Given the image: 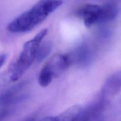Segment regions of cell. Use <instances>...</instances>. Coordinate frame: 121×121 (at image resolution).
<instances>
[{"mask_svg":"<svg viewBox=\"0 0 121 121\" xmlns=\"http://www.w3.org/2000/svg\"><path fill=\"white\" fill-rule=\"evenodd\" d=\"M63 2L62 0H39L30 9L9 22L7 27V30L14 33L31 30L59 8Z\"/></svg>","mask_w":121,"mask_h":121,"instance_id":"obj_1","label":"cell"},{"mask_svg":"<svg viewBox=\"0 0 121 121\" xmlns=\"http://www.w3.org/2000/svg\"><path fill=\"white\" fill-rule=\"evenodd\" d=\"M47 32V28L43 29L33 39L25 43L18 57L7 69L11 74L12 82L19 80L35 61L38 48Z\"/></svg>","mask_w":121,"mask_h":121,"instance_id":"obj_2","label":"cell"},{"mask_svg":"<svg viewBox=\"0 0 121 121\" xmlns=\"http://www.w3.org/2000/svg\"><path fill=\"white\" fill-rule=\"evenodd\" d=\"M70 66L67 54H56L50 58L41 69L39 76V83L42 87H47L56 78H59Z\"/></svg>","mask_w":121,"mask_h":121,"instance_id":"obj_3","label":"cell"},{"mask_svg":"<svg viewBox=\"0 0 121 121\" xmlns=\"http://www.w3.org/2000/svg\"><path fill=\"white\" fill-rule=\"evenodd\" d=\"M109 104V101L100 95L84 108L78 115L75 121H98Z\"/></svg>","mask_w":121,"mask_h":121,"instance_id":"obj_4","label":"cell"},{"mask_svg":"<svg viewBox=\"0 0 121 121\" xmlns=\"http://www.w3.org/2000/svg\"><path fill=\"white\" fill-rule=\"evenodd\" d=\"M71 65L85 67L91 65L96 56V51L93 46L83 44L73 52L67 54Z\"/></svg>","mask_w":121,"mask_h":121,"instance_id":"obj_5","label":"cell"},{"mask_svg":"<svg viewBox=\"0 0 121 121\" xmlns=\"http://www.w3.org/2000/svg\"><path fill=\"white\" fill-rule=\"evenodd\" d=\"M76 14L83 21L85 26L89 28L98 24L101 14V5L91 4L84 5L78 9Z\"/></svg>","mask_w":121,"mask_h":121,"instance_id":"obj_6","label":"cell"},{"mask_svg":"<svg viewBox=\"0 0 121 121\" xmlns=\"http://www.w3.org/2000/svg\"><path fill=\"white\" fill-rule=\"evenodd\" d=\"M26 84L24 82L0 88V104L12 106L21 99L20 93Z\"/></svg>","mask_w":121,"mask_h":121,"instance_id":"obj_7","label":"cell"},{"mask_svg":"<svg viewBox=\"0 0 121 121\" xmlns=\"http://www.w3.org/2000/svg\"><path fill=\"white\" fill-rule=\"evenodd\" d=\"M121 89V71L116 72L108 78L104 83L100 95L106 100L114 97Z\"/></svg>","mask_w":121,"mask_h":121,"instance_id":"obj_8","label":"cell"},{"mask_svg":"<svg viewBox=\"0 0 121 121\" xmlns=\"http://www.w3.org/2000/svg\"><path fill=\"white\" fill-rule=\"evenodd\" d=\"M82 108L80 105H73L57 115L41 118V121H75Z\"/></svg>","mask_w":121,"mask_h":121,"instance_id":"obj_9","label":"cell"},{"mask_svg":"<svg viewBox=\"0 0 121 121\" xmlns=\"http://www.w3.org/2000/svg\"><path fill=\"white\" fill-rule=\"evenodd\" d=\"M119 9L117 4L107 3L101 5V14L98 24L109 23L117 18Z\"/></svg>","mask_w":121,"mask_h":121,"instance_id":"obj_10","label":"cell"},{"mask_svg":"<svg viewBox=\"0 0 121 121\" xmlns=\"http://www.w3.org/2000/svg\"><path fill=\"white\" fill-rule=\"evenodd\" d=\"M53 45L51 41H42L37 51L35 61L40 63L43 61L50 54Z\"/></svg>","mask_w":121,"mask_h":121,"instance_id":"obj_11","label":"cell"},{"mask_svg":"<svg viewBox=\"0 0 121 121\" xmlns=\"http://www.w3.org/2000/svg\"><path fill=\"white\" fill-rule=\"evenodd\" d=\"M11 106L0 104V121H3L9 114Z\"/></svg>","mask_w":121,"mask_h":121,"instance_id":"obj_12","label":"cell"},{"mask_svg":"<svg viewBox=\"0 0 121 121\" xmlns=\"http://www.w3.org/2000/svg\"><path fill=\"white\" fill-rule=\"evenodd\" d=\"M7 60V55L5 54H0V68L3 66Z\"/></svg>","mask_w":121,"mask_h":121,"instance_id":"obj_13","label":"cell"},{"mask_svg":"<svg viewBox=\"0 0 121 121\" xmlns=\"http://www.w3.org/2000/svg\"><path fill=\"white\" fill-rule=\"evenodd\" d=\"M24 121H35V118H28V119H26Z\"/></svg>","mask_w":121,"mask_h":121,"instance_id":"obj_14","label":"cell"},{"mask_svg":"<svg viewBox=\"0 0 121 121\" xmlns=\"http://www.w3.org/2000/svg\"><path fill=\"white\" fill-rule=\"evenodd\" d=\"M103 121V119H100V120H99V121Z\"/></svg>","mask_w":121,"mask_h":121,"instance_id":"obj_15","label":"cell"}]
</instances>
